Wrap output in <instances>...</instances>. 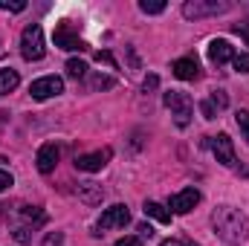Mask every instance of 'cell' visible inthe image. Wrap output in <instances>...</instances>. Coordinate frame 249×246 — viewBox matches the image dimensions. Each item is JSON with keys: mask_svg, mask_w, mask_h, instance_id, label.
I'll list each match as a JSON object with an SVG mask.
<instances>
[{"mask_svg": "<svg viewBox=\"0 0 249 246\" xmlns=\"http://www.w3.org/2000/svg\"><path fill=\"white\" fill-rule=\"evenodd\" d=\"M212 223H214L217 238L226 241V244H232V246L244 244V241L249 238V217L244 214V211L232 209V206H220V209H214Z\"/></svg>", "mask_w": 249, "mask_h": 246, "instance_id": "obj_1", "label": "cell"}, {"mask_svg": "<svg viewBox=\"0 0 249 246\" xmlns=\"http://www.w3.org/2000/svg\"><path fill=\"white\" fill-rule=\"evenodd\" d=\"M44 53H47V47H44V29L38 23H29L23 29V35H20V55L26 61H41Z\"/></svg>", "mask_w": 249, "mask_h": 246, "instance_id": "obj_2", "label": "cell"}, {"mask_svg": "<svg viewBox=\"0 0 249 246\" xmlns=\"http://www.w3.org/2000/svg\"><path fill=\"white\" fill-rule=\"evenodd\" d=\"M162 99H165V107L174 113L177 127H188L191 113H194V102H191V96H188V93H177V90H171V93H165Z\"/></svg>", "mask_w": 249, "mask_h": 246, "instance_id": "obj_3", "label": "cell"}, {"mask_svg": "<svg viewBox=\"0 0 249 246\" xmlns=\"http://www.w3.org/2000/svg\"><path fill=\"white\" fill-rule=\"evenodd\" d=\"M226 9H229V3H217V0H188V3H183V15H186L188 20L223 15Z\"/></svg>", "mask_w": 249, "mask_h": 246, "instance_id": "obj_4", "label": "cell"}, {"mask_svg": "<svg viewBox=\"0 0 249 246\" xmlns=\"http://www.w3.org/2000/svg\"><path fill=\"white\" fill-rule=\"evenodd\" d=\"M53 41H55V47L58 50H67V53H81V50H87V44L78 38V32L72 29V23L70 20H61L58 26H55V32H53Z\"/></svg>", "mask_w": 249, "mask_h": 246, "instance_id": "obj_5", "label": "cell"}, {"mask_svg": "<svg viewBox=\"0 0 249 246\" xmlns=\"http://www.w3.org/2000/svg\"><path fill=\"white\" fill-rule=\"evenodd\" d=\"M206 145L212 148V154L217 157V162H223L226 168H235L238 159H235V148H232V139L226 133H217V136H209Z\"/></svg>", "mask_w": 249, "mask_h": 246, "instance_id": "obj_6", "label": "cell"}, {"mask_svg": "<svg viewBox=\"0 0 249 246\" xmlns=\"http://www.w3.org/2000/svg\"><path fill=\"white\" fill-rule=\"evenodd\" d=\"M58 93H64V81L58 75H44V78H38V81L29 84V96L38 99V102L53 99V96H58Z\"/></svg>", "mask_w": 249, "mask_h": 246, "instance_id": "obj_7", "label": "cell"}, {"mask_svg": "<svg viewBox=\"0 0 249 246\" xmlns=\"http://www.w3.org/2000/svg\"><path fill=\"white\" fill-rule=\"evenodd\" d=\"M110 157H113L110 148H102V151H93V154H81V157H75V168L93 174V171H102L110 162Z\"/></svg>", "mask_w": 249, "mask_h": 246, "instance_id": "obj_8", "label": "cell"}, {"mask_svg": "<svg viewBox=\"0 0 249 246\" xmlns=\"http://www.w3.org/2000/svg\"><path fill=\"white\" fill-rule=\"evenodd\" d=\"M58 157H61V151H58V145H55V142L41 145V148H38V157H35L38 171H41V174H53V171H55V165H58Z\"/></svg>", "mask_w": 249, "mask_h": 246, "instance_id": "obj_9", "label": "cell"}, {"mask_svg": "<svg viewBox=\"0 0 249 246\" xmlns=\"http://www.w3.org/2000/svg\"><path fill=\"white\" fill-rule=\"evenodd\" d=\"M127 220H130L127 206L116 203V206L105 209V214H102V220H99V229H122V226H127Z\"/></svg>", "mask_w": 249, "mask_h": 246, "instance_id": "obj_10", "label": "cell"}, {"mask_svg": "<svg viewBox=\"0 0 249 246\" xmlns=\"http://www.w3.org/2000/svg\"><path fill=\"white\" fill-rule=\"evenodd\" d=\"M197 203H200V191H197V188H183L180 194H174V197L168 200V209H171L174 214H188Z\"/></svg>", "mask_w": 249, "mask_h": 246, "instance_id": "obj_11", "label": "cell"}, {"mask_svg": "<svg viewBox=\"0 0 249 246\" xmlns=\"http://www.w3.org/2000/svg\"><path fill=\"white\" fill-rule=\"evenodd\" d=\"M171 72L180 81H194V78H200V64H197V58H177L171 64Z\"/></svg>", "mask_w": 249, "mask_h": 246, "instance_id": "obj_12", "label": "cell"}, {"mask_svg": "<svg viewBox=\"0 0 249 246\" xmlns=\"http://www.w3.org/2000/svg\"><path fill=\"white\" fill-rule=\"evenodd\" d=\"M235 58V50H232V44L229 41H223V38H214L212 44H209V61L212 64H226Z\"/></svg>", "mask_w": 249, "mask_h": 246, "instance_id": "obj_13", "label": "cell"}, {"mask_svg": "<svg viewBox=\"0 0 249 246\" xmlns=\"http://www.w3.org/2000/svg\"><path fill=\"white\" fill-rule=\"evenodd\" d=\"M18 84H20V75H18V70H12V67L0 70V93H3V96L15 93V90H18Z\"/></svg>", "mask_w": 249, "mask_h": 246, "instance_id": "obj_14", "label": "cell"}, {"mask_svg": "<svg viewBox=\"0 0 249 246\" xmlns=\"http://www.w3.org/2000/svg\"><path fill=\"white\" fill-rule=\"evenodd\" d=\"M78 197H81L84 203L96 206V203H102L105 191H102V185H96V183H81V185H78Z\"/></svg>", "mask_w": 249, "mask_h": 246, "instance_id": "obj_15", "label": "cell"}, {"mask_svg": "<svg viewBox=\"0 0 249 246\" xmlns=\"http://www.w3.org/2000/svg\"><path fill=\"white\" fill-rule=\"evenodd\" d=\"M145 214H148V217H154V220H160V223H171V211H168L162 203L148 200V203H145Z\"/></svg>", "mask_w": 249, "mask_h": 246, "instance_id": "obj_16", "label": "cell"}, {"mask_svg": "<svg viewBox=\"0 0 249 246\" xmlns=\"http://www.w3.org/2000/svg\"><path fill=\"white\" fill-rule=\"evenodd\" d=\"M20 214H23V220H26V223H35V226L47 223V211H41L38 206H26V209H23Z\"/></svg>", "mask_w": 249, "mask_h": 246, "instance_id": "obj_17", "label": "cell"}, {"mask_svg": "<svg viewBox=\"0 0 249 246\" xmlns=\"http://www.w3.org/2000/svg\"><path fill=\"white\" fill-rule=\"evenodd\" d=\"M67 75H70V78H84V75H87V64L78 61V58H70V61H67Z\"/></svg>", "mask_w": 249, "mask_h": 246, "instance_id": "obj_18", "label": "cell"}, {"mask_svg": "<svg viewBox=\"0 0 249 246\" xmlns=\"http://www.w3.org/2000/svg\"><path fill=\"white\" fill-rule=\"evenodd\" d=\"M139 9H142L145 15H160V12H165V3H162V0H142Z\"/></svg>", "mask_w": 249, "mask_h": 246, "instance_id": "obj_19", "label": "cell"}, {"mask_svg": "<svg viewBox=\"0 0 249 246\" xmlns=\"http://www.w3.org/2000/svg\"><path fill=\"white\" fill-rule=\"evenodd\" d=\"M113 84H116V81H113L110 75H102V72L90 78V87H93V90H107V87H113Z\"/></svg>", "mask_w": 249, "mask_h": 246, "instance_id": "obj_20", "label": "cell"}, {"mask_svg": "<svg viewBox=\"0 0 249 246\" xmlns=\"http://www.w3.org/2000/svg\"><path fill=\"white\" fill-rule=\"evenodd\" d=\"M235 122H238V127H241L244 139L249 142V110H238V113H235Z\"/></svg>", "mask_w": 249, "mask_h": 246, "instance_id": "obj_21", "label": "cell"}, {"mask_svg": "<svg viewBox=\"0 0 249 246\" xmlns=\"http://www.w3.org/2000/svg\"><path fill=\"white\" fill-rule=\"evenodd\" d=\"M209 102H212V105H214L217 110H223V107L229 105V96H226L223 90H212V99H209Z\"/></svg>", "mask_w": 249, "mask_h": 246, "instance_id": "obj_22", "label": "cell"}, {"mask_svg": "<svg viewBox=\"0 0 249 246\" xmlns=\"http://www.w3.org/2000/svg\"><path fill=\"white\" fill-rule=\"evenodd\" d=\"M232 64H235L238 72H249V53H235Z\"/></svg>", "mask_w": 249, "mask_h": 246, "instance_id": "obj_23", "label": "cell"}, {"mask_svg": "<svg viewBox=\"0 0 249 246\" xmlns=\"http://www.w3.org/2000/svg\"><path fill=\"white\" fill-rule=\"evenodd\" d=\"M0 9H6V12H23L26 3L23 0H0Z\"/></svg>", "mask_w": 249, "mask_h": 246, "instance_id": "obj_24", "label": "cell"}, {"mask_svg": "<svg viewBox=\"0 0 249 246\" xmlns=\"http://www.w3.org/2000/svg\"><path fill=\"white\" fill-rule=\"evenodd\" d=\"M96 61L102 64H107V67H113V70H119V64H116V58H113V55H110V53H107V50H105V53H96Z\"/></svg>", "mask_w": 249, "mask_h": 246, "instance_id": "obj_25", "label": "cell"}, {"mask_svg": "<svg viewBox=\"0 0 249 246\" xmlns=\"http://www.w3.org/2000/svg\"><path fill=\"white\" fill-rule=\"evenodd\" d=\"M12 185H15V180H12V174L0 168V191H6V188H12Z\"/></svg>", "mask_w": 249, "mask_h": 246, "instance_id": "obj_26", "label": "cell"}, {"mask_svg": "<svg viewBox=\"0 0 249 246\" xmlns=\"http://www.w3.org/2000/svg\"><path fill=\"white\" fill-rule=\"evenodd\" d=\"M200 110H203V116H206V119H214V116H217V110H214V105H212V102H200Z\"/></svg>", "mask_w": 249, "mask_h": 246, "instance_id": "obj_27", "label": "cell"}, {"mask_svg": "<svg viewBox=\"0 0 249 246\" xmlns=\"http://www.w3.org/2000/svg\"><path fill=\"white\" fill-rule=\"evenodd\" d=\"M61 244H64L61 232H55V235H47V238H44V246H61Z\"/></svg>", "mask_w": 249, "mask_h": 246, "instance_id": "obj_28", "label": "cell"}, {"mask_svg": "<svg viewBox=\"0 0 249 246\" xmlns=\"http://www.w3.org/2000/svg\"><path fill=\"white\" fill-rule=\"evenodd\" d=\"M235 32H238L241 38H247V44H249V20H247V23H238V26H235Z\"/></svg>", "mask_w": 249, "mask_h": 246, "instance_id": "obj_29", "label": "cell"}, {"mask_svg": "<svg viewBox=\"0 0 249 246\" xmlns=\"http://www.w3.org/2000/svg\"><path fill=\"white\" fill-rule=\"evenodd\" d=\"M116 246H142L139 238H122V241H116Z\"/></svg>", "mask_w": 249, "mask_h": 246, "instance_id": "obj_30", "label": "cell"}, {"mask_svg": "<svg viewBox=\"0 0 249 246\" xmlns=\"http://www.w3.org/2000/svg\"><path fill=\"white\" fill-rule=\"evenodd\" d=\"M139 238H154V229L148 223H139Z\"/></svg>", "mask_w": 249, "mask_h": 246, "instance_id": "obj_31", "label": "cell"}, {"mask_svg": "<svg viewBox=\"0 0 249 246\" xmlns=\"http://www.w3.org/2000/svg\"><path fill=\"white\" fill-rule=\"evenodd\" d=\"M157 84H160V78H157V75H148V78H145V93H148V90H154Z\"/></svg>", "mask_w": 249, "mask_h": 246, "instance_id": "obj_32", "label": "cell"}, {"mask_svg": "<svg viewBox=\"0 0 249 246\" xmlns=\"http://www.w3.org/2000/svg\"><path fill=\"white\" fill-rule=\"evenodd\" d=\"M15 238H18L20 244H26V241H29V229H18V232H15Z\"/></svg>", "mask_w": 249, "mask_h": 246, "instance_id": "obj_33", "label": "cell"}, {"mask_svg": "<svg viewBox=\"0 0 249 246\" xmlns=\"http://www.w3.org/2000/svg\"><path fill=\"white\" fill-rule=\"evenodd\" d=\"M160 246H183V244H180V241H174V238H168V241H162Z\"/></svg>", "mask_w": 249, "mask_h": 246, "instance_id": "obj_34", "label": "cell"}, {"mask_svg": "<svg viewBox=\"0 0 249 246\" xmlns=\"http://www.w3.org/2000/svg\"><path fill=\"white\" fill-rule=\"evenodd\" d=\"M188 246H197V244H191V241H188Z\"/></svg>", "mask_w": 249, "mask_h": 246, "instance_id": "obj_35", "label": "cell"}]
</instances>
